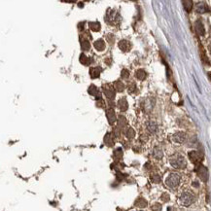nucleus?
<instances>
[{
	"label": "nucleus",
	"mask_w": 211,
	"mask_h": 211,
	"mask_svg": "<svg viewBox=\"0 0 211 211\" xmlns=\"http://www.w3.org/2000/svg\"><path fill=\"white\" fill-rule=\"evenodd\" d=\"M209 78H210V80H211V73H209Z\"/></svg>",
	"instance_id": "nucleus-20"
},
{
	"label": "nucleus",
	"mask_w": 211,
	"mask_h": 211,
	"mask_svg": "<svg viewBox=\"0 0 211 211\" xmlns=\"http://www.w3.org/2000/svg\"><path fill=\"white\" fill-rule=\"evenodd\" d=\"M196 171H197V174H199V176L201 178L203 181H206L207 180L208 175H207V169L205 167H202V166H200L199 167H197Z\"/></svg>",
	"instance_id": "nucleus-4"
},
{
	"label": "nucleus",
	"mask_w": 211,
	"mask_h": 211,
	"mask_svg": "<svg viewBox=\"0 0 211 211\" xmlns=\"http://www.w3.org/2000/svg\"><path fill=\"white\" fill-rule=\"evenodd\" d=\"M210 53H211V47H210Z\"/></svg>",
	"instance_id": "nucleus-21"
},
{
	"label": "nucleus",
	"mask_w": 211,
	"mask_h": 211,
	"mask_svg": "<svg viewBox=\"0 0 211 211\" xmlns=\"http://www.w3.org/2000/svg\"><path fill=\"white\" fill-rule=\"evenodd\" d=\"M63 2H74L75 0H62Z\"/></svg>",
	"instance_id": "nucleus-19"
},
{
	"label": "nucleus",
	"mask_w": 211,
	"mask_h": 211,
	"mask_svg": "<svg viewBox=\"0 0 211 211\" xmlns=\"http://www.w3.org/2000/svg\"><path fill=\"white\" fill-rule=\"evenodd\" d=\"M136 77L137 78H139L140 80H143V79L146 77V73H145V71L144 70H138L136 72Z\"/></svg>",
	"instance_id": "nucleus-16"
},
{
	"label": "nucleus",
	"mask_w": 211,
	"mask_h": 211,
	"mask_svg": "<svg viewBox=\"0 0 211 211\" xmlns=\"http://www.w3.org/2000/svg\"><path fill=\"white\" fill-rule=\"evenodd\" d=\"M179 200L183 206H190L195 201V196L190 192H184L181 194Z\"/></svg>",
	"instance_id": "nucleus-3"
},
{
	"label": "nucleus",
	"mask_w": 211,
	"mask_h": 211,
	"mask_svg": "<svg viewBox=\"0 0 211 211\" xmlns=\"http://www.w3.org/2000/svg\"><path fill=\"white\" fill-rule=\"evenodd\" d=\"M196 12L197 13H205L208 10L207 7H206V5L204 4V3H199V4L196 5Z\"/></svg>",
	"instance_id": "nucleus-11"
},
{
	"label": "nucleus",
	"mask_w": 211,
	"mask_h": 211,
	"mask_svg": "<svg viewBox=\"0 0 211 211\" xmlns=\"http://www.w3.org/2000/svg\"><path fill=\"white\" fill-rule=\"evenodd\" d=\"M95 47L96 48V50L98 51H102L104 50V47H105V43L103 40H98L95 43Z\"/></svg>",
	"instance_id": "nucleus-13"
},
{
	"label": "nucleus",
	"mask_w": 211,
	"mask_h": 211,
	"mask_svg": "<svg viewBox=\"0 0 211 211\" xmlns=\"http://www.w3.org/2000/svg\"><path fill=\"white\" fill-rule=\"evenodd\" d=\"M99 71L100 69H98V68H91V75L93 78H95L97 76H99Z\"/></svg>",
	"instance_id": "nucleus-15"
},
{
	"label": "nucleus",
	"mask_w": 211,
	"mask_h": 211,
	"mask_svg": "<svg viewBox=\"0 0 211 211\" xmlns=\"http://www.w3.org/2000/svg\"><path fill=\"white\" fill-rule=\"evenodd\" d=\"M172 138L176 143H183L186 139V134L184 133H176Z\"/></svg>",
	"instance_id": "nucleus-5"
},
{
	"label": "nucleus",
	"mask_w": 211,
	"mask_h": 211,
	"mask_svg": "<svg viewBox=\"0 0 211 211\" xmlns=\"http://www.w3.org/2000/svg\"><path fill=\"white\" fill-rule=\"evenodd\" d=\"M183 5H184V7H185V9L188 12H190L193 7V2H192V0H183Z\"/></svg>",
	"instance_id": "nucleus-12"
},
{
	"label": "nucleus",
	"mask_w": 211,
	"mask_h": 211,
	"mask_svg": "<svg viewBox=\"0 0 211 211\" xmlns=\"http://www.w3.org/2000/svg\"><path fill=\"white\" fill-rule=\"evenodd\" d=\"M82 48H83L84 50H88V49L90 48V43H89L88 41H84V42L82 43Z\"/></svg>",
	"instance_id": "nucleus-18"
},
{
	"label": "nucleus",
	"mask_w": 211,
	"mask_h": 211,
	"mask_svg": "<svg viewBox=\"0 0 211 211\" xmlns=\"http://www.w3.org/2000/svg\"><path fill=\"white\" fill-rule=\"evenodd\" d=\"M195 29L196 31V33L199 35H203L204 34V27H203V24L201 23V22L197 21L195 24Z\"/></svg>",
	"instance_id": "nucleus-7"
},
{
	"label": "nucleus",
	"mask_w": 211,
	"mask_h": 211,
	"mask_svg": "<svg viewBox=\"0 0 211 211\" xmlns=\"http://www.w3.org/2000/svg\"><path fill=\"white\" fill-rule=\"evenodd\" d=\"M80 61H81V62H83L84 64H88V62H89V61H90V59H88V58L86 57L84 55H81Z\"/></svg>",
	"instance_id": "nucleus-17"
},
{
	"label": "nucleus",
	"mask_w": 211,
	"mask_h": 211,
	"mask_svg": "<svg viewBox=\"0 0 211 211\" xmlns=\"http://www.w3.org/2000/svg\"><path fill=\"white\" fill-rule=\"evenodd\" d=\"M169 162L174 168H177V169H183V168H185L187 166L185 158L181 155H179V154L171 157L170 160H169Z\"/></svg>",
	"instance_id": "nucleus-1"
},
{
	"label": "nucleus",
	"mask_w": 211,
	"mask_h": 211,
	"mask_svg": "<svg viewBox=\"0 0 211 211\" xmlns=\"http://www.w3.org/2000/svg\"><path fill=\"white\" fill-rule=\"evenodd\" d=\"M147 129H148V130L150 131V133H155L156 131L158 130V124L155 122H153V121L148 122L147 123Z\"/></svg>",
	"instance_id": "nucleus-8"
},
{
	"label": "nucleus",
	"mask_w": 211,
	"mask_h": 211,
	"mask_svg": "<svg viewBox=\"0 0 211 211\" xmlns=\"http://www.w3.org/2000/svg\"><path fill=\"white\" fill-rule=\"evenodd\" d=\"M90 27L93 29L94 31H97V30H99V28H100V24L98 23H90Z\"/></svg>",
	"instance_id": "nucleus-14"
},
{
	"label": "nucleus",
	"mask_w": 211,
	"mask_h": 211,
	"mask_svg": "<svg viewBox=\"0 0 211 211\" xmlns=\"http://www.w3.org/2000/svg\"><path fill=\"white\" fill-rule=\"evenodd\" d=\"M153 156H154V158H156V159H158V160L162 159V156H163L162 150L161 148H159V147H156L153 150Z\"/></svg>",
	"instance_id": "nucleus-9"
},
{
	"label": "nucleus",
	"mask_w": 211,
	"mask_h": 211,
	"mask_svg": "<svg viewBox=\"0 0 211 211\" xmlns=\"http://www.w3.org/2000/svg\"><path fill=\"white\" fill-rule=\"evenodd\" d=\"M119 47H120V49H121L122 51H124V52H127V51L129 49L130 45H129V43L128 41H126V40H123V41H121L120 43H119Z\"/></svg>",
	"instance_id": "nucleus-10"
},
{
	"label": "nucleus",
	"mask_w": 211,
	"mask_h": 211,
	"mask_svg": "<svg viewBox=\"0 0 211 211\" xmlns=\"http://www.w3.org/2000/svg\"><path fill=\"white\" fill-rule=\"evenodd\" d=\"M189 157H190V159L191 161H192L194 163H199L200 162V154L196 152V151H193V152H190L189 153Z\"/></svg>",
	"instance_id": "nucleus-6"
},
{
	"label": "nucleus",
	"mask_w": 211,
	"mask_h": 211,
	"mask_svg": "<svg viewBox=\"0 0 211 211\" xmlns=\"http://www.w3.org/2000/svg\"><path fill=\"white\" fill-rule=\"evenodd\" d=\"M179 183H180V176L177 173H170L166 179V185L170 189L176 188L179 185Z\"/></svg>",
	"instance_id": "nucleus-2"
}]
</instances>
